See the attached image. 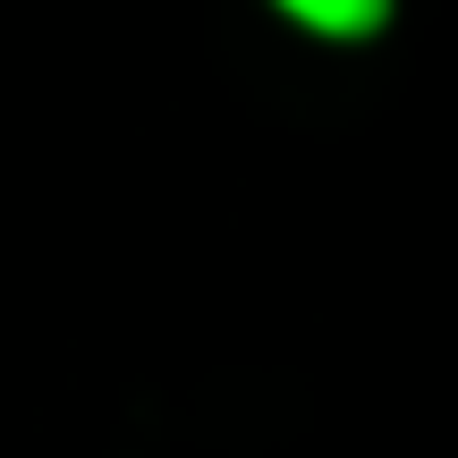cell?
I'll return each mask as SVG.
<instances>
[{
	"mask_svg": "<svg viewBox=\"0 0 458 458\" xmlns=\"http://www.w3.org/2000/svg\"><path fill=\"white\" fill-rule=\"evenodd\" d=\"M289 26L323 34V43H365V34L391 26V0H272Z\"/></svg>",
	"mask_w": 458,
	"mask_h": 458,
	"instance_id": "6da1fadb",
	"label": "cell"
}]
</instances>
